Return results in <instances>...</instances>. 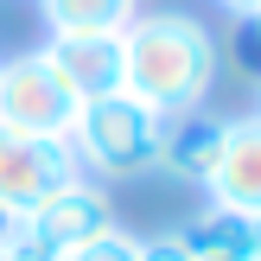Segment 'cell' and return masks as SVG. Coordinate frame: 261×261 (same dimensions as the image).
Listing matches in <instances>:
<instances>
[{
    "mask_svg": "<svg viewBox=\"0 0 261 261\" xmlns=\"http://www.w3.org/2000/svg\"><path fill=\"white\" fill-rule=\"evenodd\" d=\"M178 242L191 249V261H255V217H236L223 204H204L198 217H185Z\"/></svg>",
    "mask_w": 261,
    "mask_h": 261,
    "instance_id": "9",
    "label": "cell"
},
{
    "mask_svg": "<svg viewBox=\"0 0 261 261\" xmlns=\"http://www.w3.org/2000/svg\"><path fill=\"white\" fill-rule=\"evenodd\" d=\"M121 38H127V96L147 102L160 121L211 102L223 51H217L204 19H191V13H140Z\"/></svg>",
    "mask_w": 261,
    "mask_h": 261,
    "instance_id": "1",
    "label": "cell"
},
{
    "mask_svg": "<svg viewBox=\"0 0 261 261\" xmlns=\"http://www.w3.org/2000/svg\"><path fill=\"white\" fill-rule=\"evenodd\" d=\"M223 115L211 109H191V115H172L166 121V140H160V172L185 178V185H204L217 172V153H223Z\"/></svg>",
    "mask_w": 261,
    "mask_h": 261,
    "instance_id": "8",
    "label": "cell"
},
{
    "mask_svg": "<svg viewBox=\"0 0 261 261\" xmlns=\"http://www.w3.org/2000/svg\"><path fill=\"white\" fill-rule=\"evenodd\" d=\"M229 58H236V70H249L261 83V25L255 19H236V38H229Z\"/></svg>",
    "mask_w": 261,
    "mask_h": 261,
    "instance_id": "12",
    "label": "cell"
},
{
    "mask_svg": "<svg viewBox=\"0 0 261 261\" xmlns=\"http://www.w3.org/2000/svg\"><path fill=\"white\" fill-rule=\"evenodd\" d=\"M255 115H261V109H255Z\"/></svg>",
    "mask_w": 261,
    "mask_h": 261,
    "instance_id": "19",
    "label": "cell"
},
{
    "mask_svg": "<svg viewBox=\"0 0 261 261\" xmlns=\"http://www.w3.org/2000/svg\"><path fill=\"white\" fill-rule=\"evenodd\" d=\"M76 109L83 102L51 76V64L38 51L0 58V127L7 134H58V140H70Z\"/></svg>",
    "mask_w": 261,
    "mask_h": 261,
    "instance_id": "3",
    "label": "cell"
},
{
    "mask_svg": "<svg viewBox=\"0 0 261 261\" xmlns=\"http://www.w3.org/2000/svg\"><path fill=\"white\" fill-rule=\"evenodd\" d=\"M255 261H261V217H255Z\"/></svg>",
    "mask_w": 261,
    "mask_h": 261,
    "instance_id": "16",
    "label": "cell"
},
{
    "mask_svg": "<svg viewBox=\"0 0 261 261\" xmlns=\"http://www.w3.org/2000/svg\"><path fill=\"white\" fill-rule=\"evenodd\" d=\"M0 261H13V255H0Z\"/></svg>",
    "mask_w": 261,
    "mask_h": 261,
    "instance_id": "18",
    "label": "cell"
},
{
    "mask_svg": "<svg viewBox=\"0 0 261 261\" xmlns=\"http://www.w3.org/2000/svg\"><path fill=\"white\" fill-rule=\"evenodd\" d=\"M109 229H121L115 223V204H109V191L89 185V178H70V185L51 191L38 211H25V236H38L58 261L89 249V242H102Z\"/></svg>",
    "mask_w": 261,
    "mask_h": 261,
    "instance_id": "5",
    "label": "cell"
},
{
    "mask_svg": "<svg viewBox=\"0 0 261 261\" xmlns=\"http://www.w3.org/2000/svg\"><path fill=\"white\" fill-rule=\"evenodd\" d=\"M160 140H166V121L147 102H134L127 89L83 102L76 121H70V153H76V166H89L96 178L160 172Z\"/></svg>",
    "mask_w": 261,
    "mask_h": 261,
    "instance_id": "2",
    "label": "cell"
},
{
    "mask_svg": "<svg viewBox=\"0 0 261 261\" xmlns=\"http://www.w3.org/2000/svg\"><path fill=\"white\" fill-rule=\"evenodd\" d=\"M45 7V25L58 38L76 32H127L140 19V0H38Z\"/></svg>",
    "mask_w": 261,
    "mask_h": 261,
    "instance_id": "10",
    "label": "cell"
},
{
    "mask_svg": "<svg viewBox=\"0 0 261 261\" xmlns=\"http://www.w3.org/2000/svg\"><path fill=\"white\" fill-rule=\"evenodd\" d=\"M38 58L51 64V76H58L76 102H96V96L127 89V38L121 32H76V38L51 32L45 45H38Z\"/></svg>",
    "mask_w": 261,
    "mask_h": 261,
    "instance_id": "6",
    "label": "cell"
},
{
    "mask_svg": "<svg viewBox=\"0 0 261 261\" xmlns=\"http://www.w3.org/2000/svg\"><path fill=\"white\" fill-rule=\"evenodd\" d=\"M255 25H261V13H255Z\"/></svg>",
    "mask_w": 261,
    "mask_h": 261,
    "instance_id": "17",
    "label": "cell"
},
{
    "mask_svg": "<svg viewBox=\"0 0 261 261\" xmlns=\"http://www.w3.org/2000/svg\"><path fill=\"white\" fill-rule=\"evenodd\" d=\"M64 261H140V236L109 229L102 242H89V249H76V255H64Z\"/></svg>",
    "mask_w": 261,
    "mask_h": 261,
    "instance_id": "11",
    "label": "cell"
},
{
    "mask_svg": "<svg viewBox=\"0 0 261 261\" xmlns=\"http://www.w3.org/2000/svg\"><path fill=\"white\" fill-rule=\"evenodd\" d=\"M217 7H223L229 19H255V13H261V0H217Z\"/></svg>",
    "mask_w": 261,
    "mask_h": 261,
    "instance_id": "15",
    "label": "cell"
},
{
    "mask_svg": "<svg viewBox=\"0 0 261 261\" xmlns=\"http://www.w3.org/2000/svg\"><path fill=\"white\" fill-rule=\"evenodd\" d=\"M140 261H191V249L178 242V229H166V236H140Z\"/></svg>",
    "mask_w": 261,
    "mask_h": 261,
    "instance_id": "13",
    "label": "cell"
},
{
    "mask_svg": "<svg viewBox=\"0 0 261 261\" xmlns=\"http://www.w3.org/2000/svg\"><path fill=\"white\" fill-rule=\"evenodd\" d=\"M19 236H25V217L13 211V204H0V255H7L13 242H19Z\"/></svg>",
    "mask_w": 261,
    "mask_h": 261,
    "instance_id": "14",
    "label": "cell"
},
{
    "mask_svg": "<svg viewBox=\"0 0 261 261\" xmlns=\"http://www.w3.org/2000/svg\"><path fill=\"white\" fill-rule=\"evenodd\" d=\"M211 204L236 217H261V115H236L223 127V153H217V172L204 178Z\"/></svg>",
    "mask_w": 261,
    "mask_h": 261,
    "instance_id": "7",
    "label": "cell"
},
{
    "mask_svg": "<svg viewBox=\"0 0 261 261\" xmlns=\"http://www.w3.org/2000/svg\"><path fill=\"white\" fill-rule=\"evenodd\" d=\"M70 178H83L70 140H58V134H7L0 127V204H13L25 217L51 191H64Z\"/></svg>",
    "mask_w": 261,
    "mask_h": 261,
    "instance_id": "4",
    "label": "cell"
}]
</instances>
